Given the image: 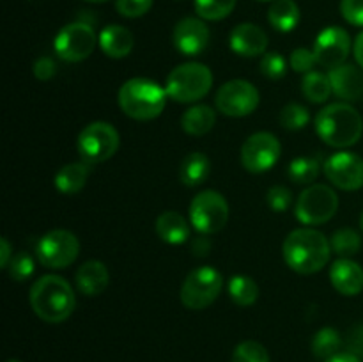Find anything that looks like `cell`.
Segmentation results:
<instances>
[{"label":"cell","mask_w":363,"mask_h":362,"mask_svg":"<svg viewBox=\"0 0 363 362\" xmlns=\"http://www.w3.org/2000/svg\"><path fill=\"white\" fill-rule=\"evenodd\" d=\"M284 261L293 272L311 275L319 272L330 261L332 245L330 240L312 227H301L287 234L282 245Z\"/></svg>","instance_id":"6da1fadb"},{"label":"cell","mask_w":363,"mask_h":362,"mask_svg":"<svg viewBox=\"0 0 363 362\" xmlns=\"http://www.w3.org/2000/svg\"><path fill=\"white\" fill-rule=\"evenodd\" d=\"M32 311L46 323H62L73 314L77 298L73 287L60 275H43L30 286Z\"/></svg>","instance_id":"7a4b0ae2"},{"label":"cell","mask_w":363,"mask_h":362,"mask_svg":"<svg viewBox=\"0 0 363 362\" xmlns=\"http://www.w3.org/2000/svg\"><path fill=\"white\" fill-rule=\"evenodd\" d=\"M315 131L332 148H350L360 141L363 119L347 103H332L315 116Z\"/></svg>","instance_id":"3957f363"},{"label":"cell","mask_w":363,"mask_h":362,"mask_svg":"<svg viewBox=\"0 0 363 362\" xmlns=\"http://www.w3.org/2000/svg\"><path fill=\"white\" fill-rule=\"evenodd\" d=\"M167 91L149 78H130L119 89V106L135 121L156 119L167 105Z\"/></svg>","instance_id":"277c9868"},{"label":"cell","mask_w":363,"mask_h":362,"mask_svg":"<svg viewBox=\"0 0 363 362\" xmlns=\"http://www.w3.org/2000/svg\"><path fill=\"white\" fill-rule=\"evenodd\" d=\"M213 87V73L206 64L184 62L174 67L165 82V91L177 103H194L208 96Z\"/></svg>","instance_id":"5b68a950"},{"label":"cell","mask_w":363,"mask_h":362,"mask_svg":"<svg viewBox=\"0 0 363 362\" xmlns=\"http://www.w3.org/2000/svg\"><path fill=\"white\" fill-rule=\"evenodd\" d=\"M223 290V277L213 266H201L186 275L181 286V302L191 311L209 307Z\"/></svg>","instance_id":"8992f818"},{"label":"cell","mask_w":363,"mask_h":362,"mask_svg":"<svg viewBox=\"0 0 363 362\" xmlns=\"http://www.w3.org/2000/svg\"><path fill=\"white\" fill-rule=\"evenodd\" d=\"M339 209V197L328 185L314 183L305 188L296 202V219L305 226L326 224Z\"/></svg>","instance_id":"52a82bcc"},{"label":"cell","mask_w":363,"mask_h":362,"mask_svg":"<svg viewBox=\"0 0 363 362\" xmlns=\"http://www.w3.org/2000/svg\"><path fill=\"white\" fill-rule=\"evenodd\" d=\"M119 131L105 121L87 124L78 135V153L87 163H101L112 158L119 149Z\"/></svg>","instance_id":"ba28073f"},{"label":"cell","mask_w":363,"mask_h":362,"mask_svg":"<svg viewBox=\"0 0 363 362\" xmlns=\"http://www.w3.org/2000/svg\"><path fill=\"white\" fill-rule=\"evenodd\" d=\"M190 222L201 234H215L229 222V202L220 192L204 190L190 204Z\"/></svg>","instance_id":"9c48e42d"},{"label":"cell","mask_w":363,"mask_h":362,"mask_svg":"<svg viewBox=\"0 0 363 362\" xmlns=\"http://www.w3.org/2000/svg\"><path fill=\"white\" fill-rule=\"evenodd\" d=\"M94 28L85 21H74L59 31L53 39V48L59 59L66 62H82L89 59L98 43Z\"/></svg>","instance_id":"30bf717a"},{"label":"cell","mask_w":363,"mask_h":362,"mask_svg":"<svg viewBox=\"0 0 363 362\" xmlns=\"http://www.w3.org/2000/svg\"><path fill=\"white\" fill-rule=\"evenodd\" d=\"M80 254V241L71 231L55 229L46 233L38 243V259L52 270L67 268Z\"/></svg>","instance_id":"8fae6325"},{"label":"cell","mask_w":363,"mask_h":362,"mask_svg":"<svg viewBox=\"0 0 363 362\" xmlns=\"http://www.w3.org/2000/svg\"><path fill=\"white\" fill-rule=\"evenodd\" d=\"M280 153L282 146L275 135L269 131H257L241 146V163L248 172L261 174L275 167Z\"/></svg>","instance_id":"7c38bea8"},{"label":"cell","mask_w":363,"mask_h":362,"mask_svg":"<svg viewBox=\"0 0 363 362\" xmlns=\"http://www.w3.org/2000/svg\"><path fill=\"white\" fill-rule=\"evenodd\" d=\"M215 103L229 117L250 116L259 106V91L248 80H230L218 89Z\"/></svg>","instance_id":"4fadbf2b"},{"label":"cell","mask_w":363,"mask_h":362,"mask_svg":"<svg viewBox=\"0 0 363 362\" xmlns=\"http://www.w3.org/2000/svg\"><path fill=\"white\" fill-rule=\"evenodd\" d=\"M326 177L340 190L353 192L363 187V160L351 151L333 153L323 163Z\"/></svg>","instance_id":"5bb4252c"},{"label":"cell","mask_w":363,"mask_h":362,"mask_svg":"<svg viewBox=\"0 0 363 362\" xmlns=\"http://www.w3.org/2000/svg\"><path fill=\"white\" fill-rule=\"evenodd\" d=\"M312 52L315 55V62L328 71L342 66L351 52L350 34L340 27L325 28L315 39Z\"/></svg>","instance_id":"9a60e30c"},{"label":"cell","mask_w":363,"mask_h":362,"mask_svg":"<svg viewBox=\"0 0 363 362\" xmlns=\"http://www.w3.org/2000/svg\"><path fill=\"white\" fill-rule=\"evenodd\" d=\"M209 38H211V34H209V28L204 23V20L194 16H186L177 21L172 32V41L177 52L188 57L204 52L209 45Z\"/></svg>","instance_id":"2e32d148"},{"label":"cell","mask_w":363,"mask_h":362,"mask_svg":"<svg viewBox=\"0 0 363 362\" xmlns=\"http://www.w3.org/2000/svg\"><path fill=\"white\" fill-rule=\"evenodd\" d=\"M230 48L241 57H257L266 53L268 35L254 23H240L230 32Z\"/></svg>","instance_id":"e0dca14e"},{"label":"cell","mask_w":363,"mask_h":362,"mask_svg":"<svg viewBox=\"0 0 363 362\" xmlns=\"http://www.w3.org/2000/svg\"><path fill=\"white\" fill-rule=\"evenodd\" d=\"M333 287L344 297H357L363 291V268L350 258H340L330 268Z\"/></svg>","instance_id":"ac0fdd59"},{"label":"cell","mask_w":363,"mask_h":362,"mask_svg":"<svg viewBox=\"0 0 363 362\" xmlns=\"http://www.w3.org/2000/svg\"><path fill=\"white\" fill-rule=\"evenodd\" d=\"M333 94L346 102H357L363 98V71L353 64H342L328 73Z\"/></svg>","instance_id":"d6986e66"},{"label":"cell","mask_w":363,"mask_h":362,"mask_svg":"<svg viewBox=\"0 0 363 362\" xmlns=\"http://www.w3.org/2000/svg\"><path fill=\"white\" fill-rule=\"evenodd\" d=\"M110 280V273L106 270L105 263L96 261H85L84 265L78 268L77 275H74V283H77L78 291L85 297H98L106 290Z\"/></svg>","instance_id":"ffe728a7"},{"label":"cell","mask_w":363,"mask_h":362,"mask_svg":"<svg viewBox=\"0 0 363 362\" xmlns=\"http://www.w3.org/2000/svg\"><path fill=\"white\" fill-rule=\"evenodd\" d=\"M133 34L123 25H106L99 32V46L103 53L112 59H124L133 50Z\"/></svg>","instance_id":"44dd1931"},{"label":"cell","mask_w":363,"mask_h":362,"mask_svg":"<svg viewBox=\"0 0 363 362\" xmlns=\"http://www.w3.org/2000/svg\"><path fill=\"white\" fill-rule=\"evenodd\" d=\"M160 240L169 245H181L190 238V226L186 219L177 212L160 213L155 224Z\"/></svg>","instance_id":"7402d4cb"},{"label":"cell","mask_w":363,"mask_h":362,"mask_svg":"<svg viewBox=\"0 0 363 362\" xmlns=\"http://www.w3.org/2000/svg\"><path fill=\"white\" fill-rule=\"evenodd\" d=\"M91 163L87 162H77L67 163V165L60 167L55 174V188L66 195L78 194L82 188L87 183L89 172H91Z\"/></svg>","instance_id":"603a6c76"},{"label":"cell","mask_w":363,"mask_h":362,"mask_svg":"<svg viewBox=\"0 0 363 362\" xmlns=\"http://www.w3.org/2000/svg\"><path fill=\"white\" fill-rule=\"evenodd\" d=\"M216 114L215 110L209 105H194L183 114L181 117V126L186 131L188 135H195V137H201V135L209 133L215 126Z\"/></svg>","instance_id":"cb8c5ba5"},{"label":"cell","mask_w":363,"mask_h":362,"mask_svg":"<svg viewBox=\"0 0 363 362\" xmlns=\"http://www.w3.org/2000/svg\"><path fill=\"white\" fill-rule=\"evenodd\" d=\"M268 21L275 31L291 32L300 23V7L294 0H275L268 9Z\"/></svg>","instance_id":"d4e9b609"},{"label":"cell","mask_w":363,"mask_h":362,"mask_svg":"<svg viewBox=\"0 0 363 362\" xmlns=\"http://www.w3.org/2000/svg\"><path fill=\"white\" fill-rule=\"evenodd\" d=\"M209 174H211V162L204 153H190L181 163V181L188 187H199L208 180Z\"/></svg>","instance_id":"484cf974"},{"label":"cell","mask_w":363,"mask_h":362,"mask_svg":"<svg viewBox=\"0 0 363 362\" xmlns=\"http://www.w3.org/2000/svg\"><path fill=\"white\" fill-rule=\"evenodd\" d=\"M229 297L240 307H250L259 298V286L252 277L234 275L229 280Z\"/></svg>","instance_id":"4316f807"},{"label":"cell","mask_w":363,"mask_h":362,"mask_svg":"<svg viewBox=\"0 0 363 362\" xmlns=\"http://www.w3.org/2000/svg\"><path fill=\"white\" fill-rule=\"evenodd\" d=\"M301 92H303V96L308 102L325 103L333 92L330 77L325 73H319V71H311V73H307L303 77Z\"/></svg>","instance_id":"83f0119b"},{"label":"cell","mask_w":363,"mask_h":362,"mask_svg":"<svg viewBox=\"0 0 363 362\" xmlns=\"http://www.w3.org/2000/svg\"><path fill=\"white\" fill-rule=\"evenodd\" d=\"M321 162H319L318 156H300V158H294L289 163V169H287V176L291 181L298 185H308L312 181L318 180L319 170H321Z\"/></svg>","instance_id":"f1b7e54d"},{"label":"cell","mask_w":363,"mask_h":362,"mask_svg":"<svg viewBox=\"0 0 363 362\" xmlns=\"http://www.w3.org/2000/svg\"><path fill=\"white\" fill-rule=\"evenodd\" d=\"M330 245L332 251L340 258H351V256L358 254L362 248V238L360 234L350 227H342V229L335 231L333 236L330 238Z\"/></svg>","instance_id":"f546056e"},{"label":"cell","mask_w":363,"mask_h":362,"mask_svg":"<svg viewBox=\"0 0 363 362\" xmlns=\"http://www.w3.org/2000/svg\"><path fill=\"white\" fill-rule=\"evenodd\" d=\"M342 344L340 334L332 327H325L319 330L312 339V351L319 358H330L335 353H339V348Z\"/></svg>","instance_id":"4dcf8cb0"},{"label":"cell","mask_w":363,"mask_h":362,"mask_svg":"<svg viewBox=\"0 0 363 362\" xmlns=\"http://www.w3.org/2000/svg\"><path fill=\"white\" fill-rule=\"evenodd\" d=\"M238 0H195V11L199 18L209 21H220L229 16Z\"/></svg>","instance_id":"1f68e13d"},{"label":"cell","mask_w":363,"mask_h":362,"mask_svg":"<svg viewBox=\"0 0 363 362\" xmlns=\"http://www.w3.org/2000/svg\"><path fill=\"white\" fill-rule=\"evenodd\" d=\"M311 121V112L300 103H289L280 112V123L287 130H303Z\"/></svg>","instance_id":"d6a6232c"},{"label":"cell","mask_w":363,"mask_h":362,"mask_svg":"<svg viewBox=\"0 0 363 362\" xmlns=\"http://www.w3.org/2000/svg\"><path fill=\"white\" fill-rule=\"evenodd\" d=\"M233 362H269V353L257 341H243L234 348Z\"/></svg>","instance_id":"836d02e7"},{"label":"cell","mask_w":363,"mask_h":362,"mask_svg":"<svg viewBox=\"0 0 363 362\" xmlns=\"http://www.w3.org/2000/svg\"><path fill=\"white\" fill-rule=\"evenodd\" d=\"M261 73L269 80H280L287 73V62L279 52H268L261 59Z\"/></svg>","instance_id":"e575fe53"},{"label":"cell","mask_w":363,"mask_h":362,"mask_svg":"<svg viewBox=\"0 0 363 362\" xmlns=\"http://www.w3.org/2000/svg\"><path fill=\"white\" fill-rule=\"evenodd\" d=\"M7 268H9L11 279H14L16 283H23L34 273V259L28 252H18L16 256H13Z\"/></svg>","instance_id":"d590c367"},{"label":"cell","mask_w":363,"mask_h":362,"mask_svg":"<svg viewBox=\"0 0 363 362\" xmlns=\"http://www.w3.org/2000/svg\"><path fill=\"white\" fill-rule=\"evenodd\" d=\"M266 201H268V206L277 213L287 212L293 202V194H291L289 188L282 187V185H275L268 190V195H266Z\"/></svg>","instance_id":"8d00e7d4"},{"label":"cell","mask_w":363,"mask_h":362,"mask_svg":"<svg viewBox=\"0 0 363 362\" xmlns=\"http://www.w3.org/2000/svg\"><path fill=\"white\" fill-rule=\"evenodd\" d=\"M155 0H116V9L124 18H140L152 7Z\"/></svg>","instance_id":"74e56055"},{"label":"cell","mask_w":363,"mask_h":362,"mask_svg":"<svg viewBox=\"0 0 363 362\" xmlns=\"http://www.w3.org/2000/svg\"><path fill=\"white\" fill-rule=\"evenodd\" d=\"M291 67H293L296 73H311V71H314L312 67H314L315 62V55L312 50L308 48H296L293 53H291Z\"/></svg>","instance_id":"f35d334b"},{"label":"cell","mask_w":363,"mask_h":362,"mask_svg":"<svg viewBox=\"0 0 363 362\" xmlns=\"http://www.w3.org/2000/svg\"><path fill=\"white\" fill-rule=\"evenodd\" d=\"M340 13L347 23L363 27V0H340Z\"/></svg>","instance_id":"ab89813d"},{"label":"cell","mask_w":363,"mask_h":362,"mask_svg":"<svg viewBox=\"0 0 363 362\" xmlns=\"http://www.w3.org/2000/svg\"><path fill=\"white\" fill-rule=\"evenodd\" d=\"M34 75L38 80L46 82V80H52L57 73V64L52 57H39L38 60L34 62Z\"/></svg>","instance_id":"60d3db41"},{"label":"cell","mask_w":363,"mask_h":362,"mask_svg":"<svg viewBox=\"0 0 363 362\" xmlns=\"http://www.w3.org/2000/svg\"><path fill=\"white\" fill-rule=\"evenodd\" d=\"M211 251V241H209L208 234H202L201 238H195L194 243H191V252L195 256H208V252Z\"/></svg>","instance_id":"b9f144b4"},{"label":"cell","mask_w":363,"mask_h":362,"mask_svg":"<svg viewBox=\"0 0 363 362\" xmlns=\"http://www.w3.org/2000/svg\"><path fill=\"white\" fill-rule=\"evenodd\" d=\"M11 243L7 241V238H0V266L2 268H7L13 259V254H11Z\"/></svg>","instance_id":"7bdbcfd3"},{"label":"cell","mask_w":363,"mask_h":362,"mask_svg":"<svg viewBox=\"0 0 363 362\" xmlns=\"http://www.w3.org/2000/svg\"><path fill=\"white\" fill-rule=\"evenodd\" d=\"M354 59H357L358 66L363 70V32H360L357 39H354Z\"/></svg>","instance_id":"ee69618b"},{"label":"cell","mask_w":363,"mask_h":362,"mask_svg":"<svg viewBox=\"0 0 363 362\" xmlns=\"http://www.w3.org/2000/svg\"><path fill=\"white\" fill-rule=\"evenodd\" d=\"M325 362H362V361L354 353H350V351H346V353H335L333 357L326 358Z\"/></svg>","instance_id":"f6af8a7d"},{"label":"cell","mask_w":363,"mask_h":362,"mask_svg":"<svg viewBox=\"0 0 363 362\" xmlns=\"http://www.w3.org/2000/svg\"><path fill=\"white\" fill-rule=\"evenodd\" d=\"M85 2H91V4H101V2H108V0H85Z\"/></svg>","instance_id":"bcb514c9"},{"label":"cell","mask_w":363,"mask_h":362,"mask_svg":"<svg viewBox=\"0 0 363 362\" xmlns=\"http://www.w3.org/2000/svg\"><path fill=\"white\" fill-rule=\"evenodd\" d=\"M360 227H362V231H363V213H362V216H360Z\"/></svg>","instance_id":"7dc6e473"},{"label":"cell","mask_w":363,"mask_h":362,"mask_svg":"<svg viewBox=\"0 0 363 362\" xmlns=\"http://www.w3.org/2000/svg\"><path fill=\"white\" fill-rule=\"evenodd\" d=\"M7 362H21V361H18V358H9V361Z\"/></svg>","instance_id":"c3c4849f"}]
</instances>
